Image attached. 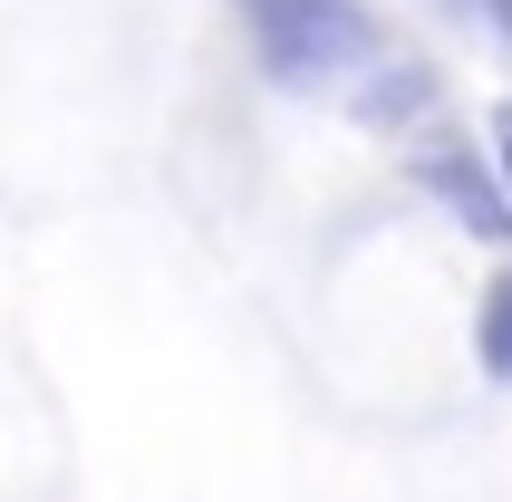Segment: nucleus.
<instances>
[{"mask_svg":"<svg viewBox=\"0 0 512 502\" xmlns=\"http://www.w3.org/2000/svg\"><path fill=\"white\" fill-rule=\"evenodd\" d=\"M493 136H503V174H512V107H503V126H493Z\"/></svg>","mask_w":512,"mask_h":502,"instance_id":"nucleus-4","label":"nucleus"},{"mask_svg":"<svg viewBox=\"0 0 512 502\" xmlns=\"http://www.w3.org/2000/svg\"><path fill=\"white\" fill-rule=\"evenodd\" d=\"M474 348H484V377L512 387V271L484 290V319H474Z\"/></svg>","mask_w":512,"mask_h":502,"instance_id":"nucleus-3","label":"nucleus"},{"mask_svg":"<svg viewBox=\"0 0 512 502\" xmlns=\"http://www.w3.org/2000/svg\"><path fill=\"white\" fill-rule=\"evenodd\" d=\"M416 184H426L474 242H512V194L493 184V165L474 145H426V155H416Z\"/></svg>","mask_w":512,"mask_h":502,"instance_id":"nucleus-2","label":"nucleus"},{"mask_svg":"<svg viewBox=\"0 0 512 502\" xmlns=\"http://www.w3.org/2000/svg\"><path fill=\"white\" fill-rule=\"evenodd\" d=\"M242 10H252L271 78H290V87H329L339 68L368 58V10L358 0H242Z\"/></svg>","mask_w":512,"mask_h":502,"instance_id":"nucleus-1","label":"nucleus"}]
</instances>
